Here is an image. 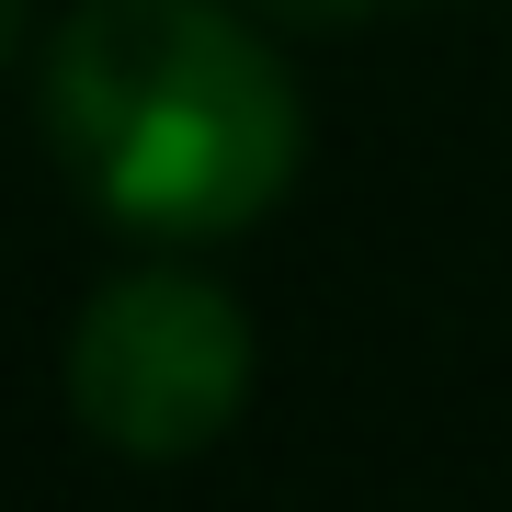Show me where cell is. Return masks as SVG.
Returning a JSON list of instances; mask_svg holds the SVG:
<instances>
[{"label": "cell", "mask_w": 512, "mask_h": 512, "mask_svg": "<svg viewBox=\"0 0 512 512\" xmlns=\"http://www.w3.org/2000/svg\"><path fill=\"white\" fill-rule=\"evenodd\" d=\"M46 148L137 239H239L308 160V103L228 0H69Z\"/></svg>", "instance_id": "6da1fadb"}, {"label": "cell", "mask_w": 512, "mask_h": 512, "mask_svg": "<svg viewBox=\"0 0 512 512\" xmlns=\"http://www.w3.org/2000/svg\"><path fill=\"white\" fill-rule=\"evenodd\" d=\"M251 308L194 262H137L69 319V410L126 467H183L251 410Z\"/></svg>", "instance_id": "7a4b0ae2"}, {"label": "cell", "mask_w": 512, "mask_h": 512, "mask_svg": "<svg viewBox=\"0 0 512 512\" xmlns=\"http://www.w3.org/2000/svg\"><path fill=\"white\" fill-rule=\"evenodd\" d=\"M262 12H285V23H365L387 0H262Z\"/></svg>", "instance_id": "3957f363"}, {"label": "cell", "mask_w": 512, "mask_h": 512, "mask_svg": "<svg viewBox=\"0 0 512 512\" xmlns=\"http://www.w3.org/2000/svg\"><path fill=\"white\" fill-rule=\"evenodd\" d=\"M23 23H35V0H0V69H12V46H23Z\"/></svg>", "instance_id": "277c9868"}]
</instances>
